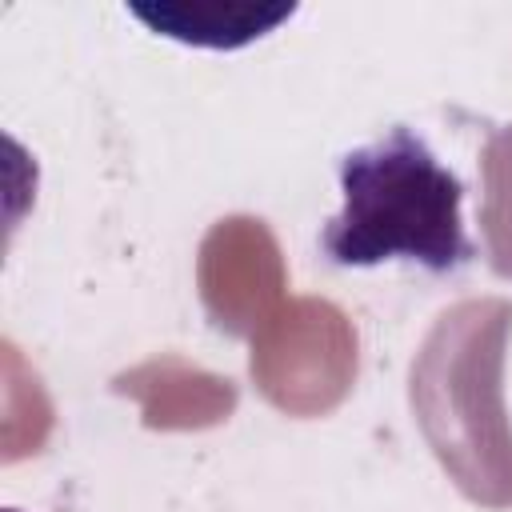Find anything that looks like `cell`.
Segmentation results:
<instances>
[{
  "label": "cell",
  "mask_w": 512,
  "mask_h": 512,
  "mask_svg": "<svg viewBox=\"0 0 512 512\" xmlns=\"http://www.w3.org/2000/svg\"><path fill=\"white\" fill-rule=\"evenodd\" d=\"M344 208L324 224L320 248L336 268H376L388 260L448 276L472 264L464 228V180L440 164L420 132L392 124L336 164Z\"/></svg>",
  "instance_id": "obj_1"
},
{
  "label": "cell",
  "mask_w": 512,
  "mask_h": 512,
  "mask_svg": "<svg viewBox=\"0 0 512 512\" xmlns=\"http://www.w3.org/2000/svg\"><path fill=\"white\" fill-rule=\"evenodd\" d=\"M8 512H20V508H8Z\"/></svg>",
  "instance_id": "obj_2"
}]
</instances>
